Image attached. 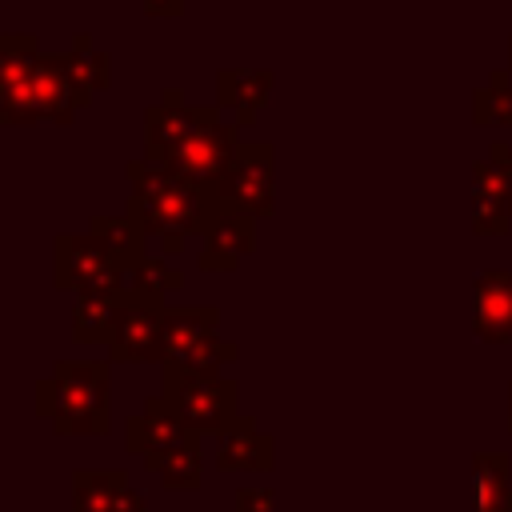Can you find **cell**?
<instances>
[{"label":"cell","instance_id":"7402d4cb","mask_svg":"<svg viewBox=\"0 0 512 512\" xmlns=\"http://www.w3.org/2000/svg\"><path fill=\"white\" fill-rule=\"evenodd\" d=\"M124 292H88L72 296V340L76 344H108L112 320Z\"/></svg>","mask_w":512,"mask_h":512},{"label":"cell","instance_id":"4316f807","mask_svg":"<svg viewBox=\"0 0 512 512\" xmlns=\"http://www.w3.org/2000/svg\"><path fill=\"white\" fill-rule=\"evenodd\" d=\"M488 160H492V164L504 172V180L512 184V144H508V140H492V144H488Z\"/></svg>","mask_w":512,"mask_h":512},{"label":"cell","instance_id":"30bf717a","mask_svg":"<svg viewBox=\"0 0 512 512\" xmlns=\"http://www.w3.org/2000/svg\"><path fill=\"white\" fill-rule=\"evenodd\" d=\"M124 448L148 460L180 448H200V432H192L164 396H148L144 408L124 420Z\"/></svg>","mask_w":512,"mask_h":512},{"label":"cell","instance_id":"ba28073f","mask_svg":"<svg viewBox=\"0 0 512 512\" xmlns=\"http://www.w3.org/2000/svg\"><path fill=\"white\" fill-rule=\"evenodd\" d=\"M40 40L32 32H8L0 36V120L20 128L36 124V104H32V76L40 64Z\"/></svg>","mask_w":512,"mask_h":512},{"label":"cell","instance_id":"9a60e30c","mask_svg":"<svg viewBox=\"0 0 512 512\" xmlns=\"http://www.w3.org/2000/svg\"><path fill=\"white\" fill-rule=\"evenodd\" d=\"M276 84L272 68H244V64H228L216 72V108L232 112L240 128H248L256 120V112L268 104V92Z\"/></svg>","mask_w":512,"mask_h":512},{"label":"cell","instance_id":"ffe728a7","mask_svg":"<svg viewBox=\"0 0 512 512\" xmlns=\"http://www.w3.org/2000/svg\"><path fill=\"white\" fill-rule=\"evenodd\" d=\"M88 232H92L128 272L148 260V232H144L140 220L128 216V212H100V216L88 220Z\"/></svg>","mask_w":512,"mask_h":512},{"label":"cell","instance_id":"d6986e66","mask_svg":"<svg viewBox=\"0 0 512 512\" xmlns=\"http://www.w3.org/2000/svg\"><path fill=\"white\" fill-rule=\"evenodd\" d=\"M216 324H220V308L212 304H180L164 312V360L172 356H184L192 348H200L204 340L216 336Z\"/></svg>","mask_w":512,"mask_h":512},{"label":"cell","instance_id":"7a4b0ae2","mask_svg":"<svg viewBox=\"0 0 512 512\" xmlns=\"http://www.w3.org/2000/svg\"><path fill=\"white\" fill-rule=\"evenodd\" d=\"M112 360H56L36 380V416L60 436H104L112 424Z\"/></svg>","mask_w":512,"mask_h":512},{"label":"cell","instance_id":"8992f818","mask_svg":"<svg viewBox=\"0 0 512 512\" xmlns=\"http://www.w3.org/2000/svg\"><path fill=\"white\" fill-rule=\"evenodd\" d=\"M240 124L236 120H224L216 104H204V116L196 124V132L180 144V152L168 160L164 172H176L184 180H192L196 188H212L236 160V148H240Z\"/></svg>","mask_w":512,"mask_h":512},{"label":"cell","instance_id":"8fae6325","mask_svg":"<svg viewBox=\"0 0 512 512\" xmlns=\"http://www.w3.org/2000/svg\"><path fill=\"white\" fill-rule=\"evenodd\" d=\"M256 248V220L240 212H220L200 236L196 268L200 272H236L240 260Z\"/></svg>","mask_w":512,"mask_h":512},{"label":"cell","instance_id":"5bb4252c","mask_svg":"<svg viewBox=\"0 0 512 512\" xmlns=\"http://www.w3.org/2000/svg\"><path fill=\"white\" fill-rule=\"evenodd\" d=\"M472 232L476 236L512 232V184L492 160L472 164Z\"/></svg>","mask_w":512,"mask_h":512},{"label":"cell","instance_id":"52a82bcc","mask_svg":"<svg viewBox=\"0 0 512 512\" xmlns=\"http://www.w3.org/2000/svg\"><path fill=\"white\" fill-rule=\"evenodd\" d=\"M164 312L168 304L144 292L124 288L112 336H108V360L112 364H164Z\"/></svg>","mask_w":512,"mask_h":512},{"label":"cell","instance_id":"603a6c76","mask_svg":"<svg viewBox=\"0 0 512 512\" xmlns=\"http://www.w3.org/2000/svg\"><path fill=\"white\" fill-rule=\"evenodd\" d=\"M148 472L160 476L164 488L172 492H196L200 488V476H204V464H200V448H180V452H164V456H148L144 460Z\"/></svg>","mask_w":512,"mask_h":512},{"label":"cell","instance_id":"5b68a950","mask_svg":"<svg viewBox=\"0 0 512 512\" xmlns=\"http://www.w3.org/2000/svg\"><path fill=\"white\" fill-rule=\"evenodd\" d=\"M52 284L72 296L124 292L128 268L92 232H60L52 240Z\"/></svg>","mask_w":512,"mask_h":512},{"label":"cell","instance_id":"f1b7e54d","mask_svg":"<svg viewBox=\"0 0 512 512\" xmlns=\"http://www.w3.org/2000/svg\"><path fill=\"white\" fill-rule=\"evenodd\" d=\"M508 432H512V380H508Z\"/></svg>","mask_w":512,"mask_h":512},{"label":"cell","instance_id":"83f0119b","mask_svg":"<svg viewBox=\"0 0 512 512\" xmlns=\"http://www.w3.org/2000/svg\"><path fill=\"white\" fill-rule=\"evenodd\" d=\"M148 16H180L188 0H140Z\"/></svg>","mask_w":512,"mask_h":512},{"label":"cell","instance_id":"4fadbf2b","mask_svg":"<svg viewBox=\"0 0 512 512\" xmlns=\"http://www.w3.org/2000/svg\"><path fill=\"white\" fill-rule=\"evenodd\" d=\"M72 512H148L144 496L116 468L72 472Z\"/></svg>","mask_w":512,"mask_h":512},{"label":"cell","instance_id":"e0dca14e","mask_svg":"<svg viewBox=\"0 0 512 512\" xmlns=\"http://www.w3.org/2000/svg\"><path fill=\"white\" fill-rule=\"evenodd\" d=\"M32 104H36V116L40 120L60 124V128H68L72 116L80 112L76 92H72L68 72H64V52H44L40 56L36 76H32Z\"/></svg>","mask_w":512,"mask_h":512},{"label":"cell","instance_id":"44dd1931","mask_svg":"<svg viewBox=\"0 0 512 512\" xmlns=\"http://www.w3.org/2000/svg\"><path fill=\"white\" fill-rule=\"evenodd\" d=\"M476 512H512V456L508 452H472Z\"/></svg>","mask_w":512,"mask_h":512},{"label":"cell","instance_id":"d4e9b609","mask_svg":"<svg viewBox=\"0 0 512 512\" xmlns=\"http://www.w3.org/2000/svg\"><path fill=\"white\" fill-rule=\"evenodd\" d=\"M184 284V276L168 264V260H160V256H148L144 264H136L132 272H128V288L132 292H144V296H156V300H164L168 292H176Z\"/></svg>","mask_w":512,"mask_h":512},{"label":"cell","instance_id":"2e32d148","mask_svg":"<svg viewBox=\"0 0 512 512\" xmlns=\"http://www.w3.org/2000/svg\"><path fill=\"white\" fill-rule=\"evenodd\" d=\"M220 472H272L276 464V440L268 432L256 428V420L240 416L236 428H228L224 436H216V452H212Z\"/></svg>","mask_w":512,"mask_h":512},{"label":"cell","instance_id":"3957f363","mask_svg":"<svg viewBox=\"0 0 512 512\" xmlns=\"http://www.w3.org/2000/svg\"><path fill=\"white\" fill-rule=\"evenodd\" d=\"M216 212H240L252 220H268L276 212V144L272 140H244L236 148L232 168L204 188Z\"/></svg>","mask_w":512,"mask_h":512},{"label":"cell","instance_id":"f546056e","mask_svg":"<svg viewBox=\"0 0 512 512\" xmlns=\"http://www.w3.org/2000/svg\"><path fill=\"white\" fill-rule=\"evenodd\" d=\"M508 72H512V36H508Z\"/></svg>","mask_w":512,"mask_h":512},{"label":"cell","instance_id":"7c38bea8","mask_svg":"<svg viewBox=\"0 0 512 512\" xmlns=\"http://www.w3.org/2000/svg\"><path fill=\"white\" fill-rule=\"evenodd\" d=\"M472 332L484 344L512 340V272L488 268L472 284Z\"/></svg>","mask_w":512,"mask_h":512},{"label":"cell","instance_id":"277c9868","mask_svg":"<svg viewBox=\"0 0 512 512\" xmlns=\"http://www.w3.org/2000/svg\"><path fill=\"white\" fill-rule=\"evenodd\" d=\"M160 396L200 436H224L240 424V384L232 376H176L164 372Z\"/></svg>","mask_w":512,"mask_h":512},{"label":"cell","instance_id":"6da1fadb","mask_svg":"<svg viewBox=\"0 0 512 512\" xmlns=\"http://www.w3.org/2000/svg\"><path fill=\"white\" fill-rule=\"evenodd\" d=\"M124 176H128V204H124V212L140 220L148 240H160L164 256H180L188 248V240L204 236L212 216H220L208 204L204 188H196L192 180H184L176 172L152 168L148 160H128Z\"/></svg>","mask_w":512,"mask_h":512},{"label":"cell","instance_id":"9c48e42d","mask_svg":"<svg viewBox=\"0 0 512 512\" xmlns=\"http://www.w3.org/2000/svg\"><path fill=\"white\" fill-rule=\"evenodd\" d=\"M204 104H188L180 88H164L156 104L144 108V160L152 168H168L180 144L196 132Z\"/></svg>","mask_w":512,"mask_h":512},{"label":"cell","instance_id":"ac0fdd59","mask_svg":"<svg viewBox=\"0 0 512 512\" xmlns=\"http://www.w3.org/2000/svg\"><path fill=\"white\" fill-rule=\"evenodd\" d=\"M64 72H68V84L76 92V104L88 108L96 100V92H104L112 84V56L104 48H96L88 32H76L72 48L64 52Z\"/></svg>","mask_w":512,"mask_h":512},{"label":"cell","instance_id":"cb8c5ba5","mask_svg":"<svg viewBox=\"0 0 512 512\" xmlns=\"http://www.w3.org/2000/svg\"><path fill=\"white\" fill-rule=\"evenodd\" d=\"M472 120L484 124H512V72L496 68L484 88L472 92Z\"/></svg>","mask_w":512,"mask_h":512},{"label":"cell","instance_id":"484cf974","mask_svg":"<svg viewBox=\"0 0 512 512\" xmlns=\"http://www.w3.org/2000/svg\"><path fill=\"white\" fill-rule=\"evenodd\" d=\"M236 512H272V488L264 484L236 488Z\"/></svg>","mask_w":512,"mask_h":512}]
</instances>
